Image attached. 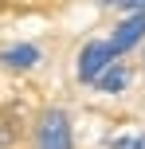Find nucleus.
I'll list each match as a JSON object with an SVG mask.
<instances>
[{
    "mask_svg": "<svg viewBox=\"0 0 145 149\" xmlns=\"http://www.w3.org/2000/svg\"><path fill=\"white\" fill-rule=\"evenodd\" d=\"M35 149H71V122L63 110H47L35 130Z\"/></svg>",
    "mask_w": 145,
    "mask_h": 149,
    "instance_id": "1",
    "label": "nucleus"
},
{
    "mask_svg": "<svg viewBox=\"0 0 145 149\" xmlns=\"http://www.w3.org/2000/svg\"><path fill=\"white\" fill-rule=\"evenodd\" d=\"M114 67V47L110 43H86L78 55V79L83 82H98V74Z\"/></svg>",
    "mask_w": 145,
    "mask_h": 149,
    "instance_id": "2",
    "label": "nucleus"
},
{
    "mask_svg": "<svg viewBox=\"0 0 145 149\" xmlns=\"http://www.w3.org/2000/svg\"><path fill=\"white\" fill-rule=\"evenodd\" d=\"M141 36H145V12H133V16H126V20L114 28V36H110V47H114V55L130 51V47L137 43Z\"/></svg>",
    "mask_w": 145,
    "mask_h": 149,
    "instance_id": "3",
    "label": "nucleus"
},
{
    "mask_svg": "<svg viewBox=\"0 0 145 149\" xmlns=\"http://www.w3.org/2000/svg\"><path fill=\"white\" fill-rule=\"evenodd\" d=\"M0 63L12 67V71H28V67H35V63H39V51H35L31 43H16V47H8V51L0 55Z\"/></svg>",
    "mask_w": 145,
    "mask_h": 149,
    "instance_id": "4",
    "label": "nucleus"
},
{
    "mask_svg": "<svg viewBox=\"0 0 145 149\" xmlns=\"http://www.w3.org/2000/svg\"><path fill=\"white\" fill-rule=\"evenodd\" d=\"M130 82V74H126V67H106L98 74V90H106V94H118V90Z\"/></svg>",
    "mask_w": 145,
    "mask_h": 149,
    "instance_id": "5",
    "label": "nucleus"
},
{
    "mask_svg": "<svg viewBox=\"0 0 145 149\" xmlns=\"http://www.w3.org/2000/svg\"><path fill=\"white\" fill-rule=\"evenodd\" d=\"M110 149H145V134H126V137H114Z\"/></svg>",
    "mask_w": 145,
    "mask_h": 149,
    "instance_id": "6",
    "label": "nucleus"
},
{
    "mask_svg": "<svg viewBox=\"0 0 145 149\" xmlns=\"http://www.w3.org/2000/svg\"><path fill=\"white\" fill-rule=\"evenodd\" d=\"M8 145H12V122L0 118V149H8Z\"/></svg>",
    "mask_w": 145,
    "mask_h": 149,
    "instance_id": "7",
    "label": "nucleus"
},
{
    "mask_svg": "<svg viewBox=\"0 0 145 149\" xmlns=\"http://www.w3.org/2000/svg\"><path fill=\"white\" fill-rule=\"evenodd\" d=\"M122 8H133V12H145V0H118Z\"/></svg>",
    "mask_w": 145,
    "mask_h": 149,
    "instance_id": "8",
    "label": "nucleus"
}]
</instances>
